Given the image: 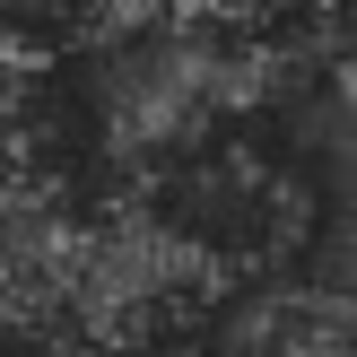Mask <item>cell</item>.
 I'll use <instances>...</instances> for the list:
<instances>
[{
    "mask_svg": "<svg viewBox=\"0 0 357 357\" xmlns=\"http://www.w3.org/2000/svg\"><path fill=\"white\" fill-rule=\"evenodd\" d=\"M149 183H157V209H166L227 279L279 271L288 253H305L314 209H323L279 157H261L253 139H201L192 157L157 166Z\"/></svg>",
    "mask_w": 357,
    "mask_h": 357,
    "instance_id": "cell-3",
    "label": "cell"
},
{
    "mask_svg": "<svg viewBox=\"0 0 357 357\" xmlns=\"http://www.w3.org/2000/svg\"><path fill=\"white\" fill-rule=\"evenodd\" d=\"M349 9H357V0H349Z\"/></svg>",
    "mask_w": 357,
    "mask_h": 357,
    "instance_id": "cell-6",
    "label": "cell"
},
{
    "mask_svg": "<svg viewBox=\"0 0 357 357\" xmlns=\"http://www.w3.org/2000/svg\"><path fill=\"white\" fill-rule=\"evenodd\" d=\"M227 271L166 218L157 201H114L87 227H70L61 253H52V296H61V331H87L105 349L149 340L166 314L218 296Z\"/></svg>",
    "mask_w": 357,
    "mask_h": 357,
    "instance_id": "cell-2",
    "label": "cell"
},
{
    "mask_svg": "<svg viewBox=\"0 0 357 357\" xmlns=\"http://www.w3.org/2000/svg\"><path fill=\"white\" fill-rule=\"evenodd\" d=\"M87 131H96L105 166H122L131 183H149L157 166L192 157L201 139H218L236 114H253L261 87V35H227L201 17H149V26L105 35L96 70H87Z\"/></svg>",
    "mask_w": 357,
    "mask_h": 357,
    "instance_id": "cell-1",
    "label": "cell"
},
{
    "mask_svg": "<svg viewBox=\"0 0 357 357\" xmlns=\"http://www.w3.org/2000/svg\"><path fill=\"white\" fill-rule=\"evenodd\" d=\"M70 192L52 166H26V174H0V271H52L70 236Z\"/></svg>",
    "mask_w": 357,
    "mask_h": 357,
    "instance_id": "cell-4",
    "label": "cell"
},
{
    "mask_svg": "<svg viewBox=\"0 0 357 357\" xmlns=\"http://www.w3.org/2000/svg\"><path fill=\"white\" fill-rule=\"evenodd\" d=\"M52 139H61V114L44 105V87L26 79V70L0 52V174H26L52 157Z\"/></svg>",
    "mask_w": 357,
    "mask_h": 357,
    "instance_id": "cell-5",
    "label": "cell"
}]
</instances>
